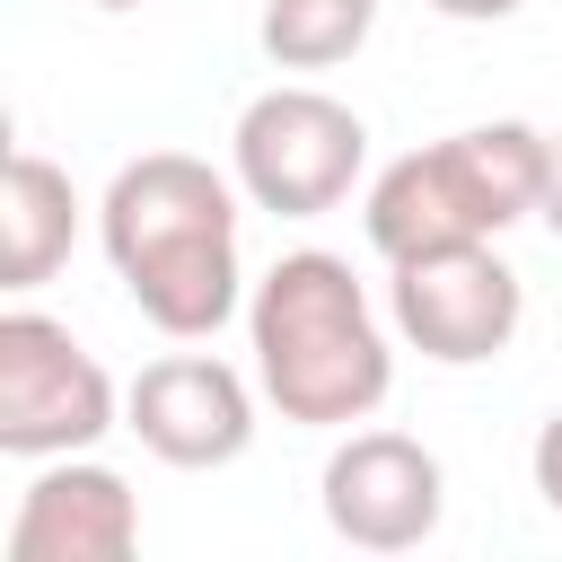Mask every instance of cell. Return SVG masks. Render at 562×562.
Returning a JSON list of instances; mask_svg holds the SVG:
<instances>
[{
  "label": "cell",
  "mask_w": 562,
  "mask_h": 562,
  "mask_svg": "<svg viewBox=\"0 0 562 562\" xmlns=\"http://www.w3.org/2000/svg\"><path fill=\"white\" fill-rule=\"evenodd\" d=\"M97 237L105 263L123 281V299L167 334V342H211L237 307H246V272H237V184L211 158L184 149H140L132 167H114L105 202H97Z\"/></svg>",
  "instance_id": "cell-1"
},
{
  "label": "cell",
  "mask_w": 562,
  "mask_h": 562,
  "mask_svg": "<svg viewBox=\"0 0 562 562\" xmlns=\"http://www.w3.org/2000/svg\"><path fill=\"white\" fill-rule=\"evenodd\" d=\"M246 342H255L263 404L299 430H351L395 386V342H386L369 290L351 281V263L325 246H299L255 281Z\"/></svg>",
  "instance_id": "cell-2"
},
{
  "label": "cell",
  "mask_w": 562,
  "mask_h": 562,
  "mask_svg": "<svg viewBox=\"0 0 562 562\" xmlns=\"http://www.w3.org/2000/svg\"><path fill=\"white\" fill-rule=\"evenodd\" d=\"M536 202H544V132L501 114V123H465V132L378 167L360 228L386 263H404V255H430V246L501 237V228L536 220Z\"/></svg>",
  "instance_id": "cell-3"
},
{
  "label": "cell",
  "mask_w": 562,
  "mask_h": 562,
  "mask_svg": "<svg viewBox=\"0 0 562 562\" xmlns=\"http://www.w3.org/2000/svg\"><path fill=\"white\" fill-rule=\"evenodd\" d=\"M369 167V123L325 88H263L228 132V176L272 220H325Z\"/></svg>",
  "instance_id": "cell-4"
},
{
  "label": "cell",
  "mask_w": 562,
  "mask_h": 562,
  "mask_svg": "<svg viewBox=\"0 0 562 562\" xmlns=\"http://www.w3.org/2000/svg\"><path fill=\"white\" fill-rule=\"evenodd\" d=\"M123 422V395L105 360L44 307L0 316V457H79Z\"/></svg>",
  "instance_id": "cell-5"
},
{
  "label": "cell",
  "mask_w": 562,
  "mask_h": 562,
  "mask_svg": "<svg viewBox=\"0 0 562 562\" xmlns=\"http://www.w3.org/2000/svg\"><path fill=\"white\" fill-rule=\"evenodd\" d=\"M386 272H395V281H386L395 334H404L422 360H439V369L501 360L509 334H518V316H527V290H518V272L492 255V237H474V246H430V255H404V263H386Z\"/></svg>",
  "instance_id": "cell-6"
},
{
  "label": "cell",
  "mask_w": 562,
  "mask_h": 562,
  "mask_svg": "<svg viewBox=\"0 0 562 562\" xmlns=\"http://www.w3.org/2000/svg\"><path fill=\"white\" fill-rule=\"evenodd\" d=\"M316 492H325V527L342 544H360V553H413L448 518V474L404 430H351L325 457V483Z\"/></svg>",
  "instance_id": "cell-7"
},
{
  "label": "cell",
  "mask_w": 562,
  "mask_h": 562,
  "mask_svg": "<svg viewBox=\"0 0 562 562\" xmlns=\"http://www.w3.org/2000/svg\"><path fill=\"white\" fill-rule=\"evenodd\" d=\"M123 430L158 457V465H184V474H211V465H237L255 448V386L211 360V351H167L132 378L123 395Z\"/></svg>",
  "instance_id": "cell-8"
},
{
  "label": "cell",
  "mask_w": 562,
  "mask_h": 562,
  "mask_svg": "<svg viewBox=\"0 0 562 562\" xmlns=\"http://www.w3.org/2000/svg\"><path fill=\"white\" fill-rule=\"evenodd\" d=\"M132 544H140V501L88 448L79 457H44V474L18 492L9 562H123Z\"/></svg>",
  "instance_id": "cell-9"
},
{
  "label": "cell",
  "mask_w": 562,
  "mask_h": 562,
  "mask_svg": "<svg viewBox=\"0 0 562 562\" xmlns=\"http://www.w3.org/2000/svg\"><path fill=\"white\" fill-rule=\"evenodd\" d=\"M70 237H79L70 167H53L44 149H9V176H0V290H44L70 263Z\"/></svg>",
  "instance_id": "cell-10"
},
{
  "label": "cell",
  "mask_w": 562,
  "mask_h": 562,
  "mask_svg": "<svg viewBox=\"0 0 562 562\" xmlns=\"http://www.w3.org/2000/svg\"><path fill=\"white\" fill-rule=\"evenodd\" d=\"M255 35L281 70H334L378 35V0H263Z\"/></svg>",
  "instance_id": "cell-11"
},
{
  "label": "cell",
  "mask_w": 562,
  "mask_h": 562,
  "mask_svg": "<svg viewBox=\"0 0 562 562\" xmlns=\"http://www.w3.org/2000/svg\"><path fill=\"white\" fill-rule=\"evenodd\" d=\"M527 465H536V492H544V509L562 518V404L544 413V430H536V448H527Z\"/></svg>",
  "instance_id": "cell-12"
},
{
  "label": "cell",
  "mask_w": 562,
  "mask_h": 562,
  "mask_svg": "<svg viewBox=\"0 0 562 562\" xmlns=\"http://www.w3.org/2000/svg\"><path fill=\"white\" fill-rule=\"evenodd\" d=\"M439 18H457V26H501V18H518L527 0H430Z\"/></svg>",
  "instance_id": "cell-13"
},
{
  "label": "cell",
  "mask_w": 562,
  "mask_h": 562,
  "mask_svg": "<svg viewBox=\"0 0 562 562\" xmlns=\"http://www.w3.org/2000/svg\"><path fill=\"white\" fill-rule=\"evenodd\" d=\"M536 220L562 237V132H544V202H536Z\"/></svg>",
  "instance_id": "cell-14"
},
{
  "label": "cell",
  "mask_w": 562,
  "mask_h": 562,
  "mask_svg": "<svg viewBox=\"0 0 562 562\" xmlns=\"http://www.w3.org/2000/svg\"><path fill=\"white\" fill-rule=\"evenodd\" d=\"M88 9H140V0H88Z\"/></svg>",
  "instance_id": "cell-15"
}]
</instances>
